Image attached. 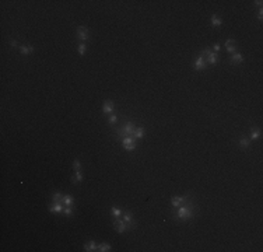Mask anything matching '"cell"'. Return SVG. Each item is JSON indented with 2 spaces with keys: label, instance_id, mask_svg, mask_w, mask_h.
I'll list each match as a JSON object with an SVG mask.
<instances>
[{
  "label": "cell",
  "instance_id": "obj_1",
  "mask_svg": "<svg viewBox=\"0 0 263 252\" xmlns=\"http://www.w3.org/2000/svg\"><path fill=\"white\" fill-rule=\"evenodd\" d=\"M172 210H174V217H175L178 221L192 220L195 217V202H193V199H192V196H190V193H188L185 202H183L179 207L172 209Z\"/></svg>",
  "mask_w": 263,
  "mask_h": 252
},
{
  "label": "cell",
  "instance_id": "obj_2",
  "mask_svg": "<svg viewBox=\"0 0 263 252\" xmlns=\"http://www.w3.org/2000/svg\"><path fill=\"white\" fill-rule=\"evenodd\" d=\"M137 126L133 123V122H126V123L122 126L120 130H118V134L120 137H130V136H134V132H136Z\"/></svg>",
  "mask_w": 263,
  "mask_h": 252
},
{
  "label": "cell",
  "instance_id": "obj_3",
  "mask_svg": "<svg viewBox=\"0 0 263 252\" xmlns=\"http://www.w3.org/2000/svg\"><path fill=\"white\" fill-rule=\"evenodd\" d=\"M122 219H123V221L126 223V224H128V227H129V231L136 230V221H134L133 213H132L130 210H123Z\"/></svg>",
  "mask_w": 263,
  "mask_h": 252
},
{
  "label": "cell",
  "instance_id": "obj_4",
  "mask_svg": "<svg viewBox=\"0 0 263 252\" xmlns=\"http://www.w3.org/2000/svg\"><path fill=\"white\" fill-rule=\"evenodd\" d=\"M113 228H115V231L119 233V234H123V233H126V231H129V227H128V224L123 221L122 217L113 219Z\"/></svg>",
  "mask_w": 263,
  "mask_h": 252
},
{
  "label": "cell",
  "instance_id": "obj_5",
  "mask_svg": "<svg viewBox=\"0 0 263 252\" xmlns=\"http://www.w3.org/2000/svg\"><path fill=\"white\" fill-rule=\"evenodd\" d=\"M77 38L80 39L81 42L86 43L87 41L90 39V31H88V28H87V27H83V25L77 27Z\"/></svg>",
  "mask_w": 263,
  "mask_h": 252
},
{
  "label": "cell",
  "instance_id": "obj_6",
  "mask_svg": "<svg viewBox=\"0 0 263 252\" xmlns=\"http://www.w3.org/2000/svg\"><path fill=\"white\" fill-rule=\"evenodd\" d=\"M113 109H115L113 101H111V100H105V101H104V105H102V112L107 113V115H111V113H113Z\"/></svg>",
  "mask_w": 263,
  "mask_h": 252
},
{
  "label": "cell",
  "instance_id": "obj_7",
  "mask_svg": "<svg viewBox=\"0 0 263 252\" xmlns=\"http://www.w3.org/2000/svg\"><path fill=\"white\" fill-rule=\"evenodd\" d=\"M186 196H188V193L186 195H183V196H174V198L171 199V206H172V209H177V207H179L181 204L185 202V199H186Z\"/></svg>",
  "mask_w": 263,
  "mask_h": 252
},
{
  "label": "cell",
  "instance_id": "obj_8",
  "mask_svg": "<svg viewBox=\"0 0 263 252\" xmlns=\"http://www.w3.org/2000/svg\"><path fill=\"white\" fill-rule=\"evenodd\" d=\"M206 67H207V62H206V59L199 55L197 58H196V60H195V69L196 70H204Z\"/></svg>",
  "mask_w": 263,
  "mask_h": 252
},
{
  "label": "cell",
  "instance_id": "obj_9",
  "mask_svg": "<svg viewBox=\"0 0 263 252\" xmlns=\"http://www.w3.org/2000/svg\"><path fill=\"white\" fill-rule=\"evenodd\" d=\"M224 48L227 49V52H230V53H235L236 42L234 41V39H227L226 43H224Z\"/></svg>",
  "mask_w": 263,
  "mask_h": 252
},
{
  "label": "cell",
  "instance_id": "obj_10",
  "mask_svg": "<svg viewBox=\"0 0 263 252\" xmlns=\"http://www.w3.org/2000/svg\"><path fill=\"white\" fill-rule=\"evenodd\" d=\"M230 63L231 64H241V63H244V55L238 53V52L232 53V56L230 58Z\"/></svg>",
  "mask_w": 263,
  "mask_h": 252
},
{
  "label": "cell",
  "instance_id": "obj_11",
  "mask_svg": "<svg viewBox=\"0 0 263 252\" xmlns=\"http://www.w3.org/2000/svg\"><path fill=\"white\" fill-rule=\"evenodd\" d=\"M65 204L63 203H52L49 206V212L50 213H63Z\"/></svg>",
  "mask_w": 263,
  "mask_h": 252
},
{
  "label": "cell",
  "instance_id": "obj_12",
  "mask_svg": "<svg viewBox=\"0 0 263 252\" xmlns=\"http://www.w3.org/2000/svg\"><path fill=\"white\" fill-rule=\"evenodd\" d=\"M84 251L86 252H94L98 251V245L95 244V241H88L84 244Z\"/></svg>",
  "mask_w": 263,
  "mask_h": 252
},
{
  "label": "cell",
  "instance_id": "obj_13",
  "mask_svg": "<svg viewBox=\"0 0 263 252\" xmlns=\"http://www.w3.org/2000/svg\"><path fill=\"white\" fill-rule=\"evenodd\" d=\"M63 193L56 191V192L52 193V203H63Z\"/></svg>",
  "mask_w": 263,
  "mask_h": 252
},
{
  "label": "cell",
  "instance_id": "obj_14",
  "mask_svg": "<svg viewBox=\"0 0 263 252\" xmlns=\"http://www.w3.org/2000/svg\"><path fill=\"white\" fill-rule=\"evenodd\" d=\"M20 53L21 55H30L34 52V46L32 45H20Z\"/></svg>",
  "mask_w": 263,
  "mask_h": 252
},
{
  "label": "cell",
  "instance_id": "obj_15",
  "mask_svg": "<svg viewBox=\"0 0 263 252\" xmlns=\"http://www.w3.org/2000/svg\"><path fill=\"white\" fill-rule=\"evenodd\" d=\"M217 60H218V55L215 53V52H211V53L206 58L207 64H215V63H217Z\"/></svg>",
  "mask_w": 263,
  "mask_h": 252
},
{
  "label": "cell",
  "instance_id": "obj_16",
  "mask_svg": "<svg viewBox=\"0 0 263 252\" xmlns=\"http://www.w3.org/2000/svg\"><path fill=\"white\" fill-rule=\"evenodd\" d=\"M211 25L213 27H220V25H223V20L217 14H213L211 16Z\"/></svg>",
  "mask_w": 263,
  "mask_h": 252
},
{
  "label": "cell",
  "instance_id": "obj_17",
  "mask_svg": "<svg viewBox=\"0 0 263 252\" xmlns=\"http://www.w3.org/2000/svg\"><path fill=\"white\" fill-rule=\"evenodd\" d=\"M73 203H74V199H73L71 195H65L63 196V204L65 206H73Z\"/></svg>",
  "mask_w": 263,
  "mask_h": 252
},
{
  "label": "cell",
  "instance_id": "obj_18",
  "mask_svg": "<svg viewBox=\"0 0 263 252\" xmlns=\"http://www.w3.org/2000/svg\"><path fill=\"white\" fill-rule=\"evenodd\" d=\"M71 181H73V183H77V185L83 182V175H81V171H76L74 172V177H73Z\"/></svg>",
  "mask_w": 263,
  "mask_h": 252
},
{
  "label": "cell",
  "instance_id": "obj_19",
  "mask_svg": "<svg viewBox=\"0 0 263 252\" xmlns=\"http://www.w3.org/2000/svg\"><path fill=\"white\" fill-rule=\"evenodd\" d=\"M249 144H251V140L248 139V137L242 136L241 139H239V146H241L242 149H248V147H249Z\"/></svg>",
  "mask_w": 263,
  "mask_h": 252
},
{
  "label": "cell",
  "instance_id": "obj_20",
  "mask_svg": "<svg viewBox=\"0 0 263 252\" xmlns=\"http://www.w3.org/2000/svg\"><path fill=\"white\" fill-rule=\"evenodd\" d=\"M144 136H146L144 128H137L136 129V132H134V137H136V139H143Z\"/></svg>",
  "mask_w": 263,
  "mask_h": 252
},
{
  "label": "cell",
  "instance_id": "obj_21",
  "mask_svg": "<svg viewBox=\"0 0 263 252\" xmlns=\"http://www.w3.org/2000/svg\"><path fill=\"white\" fill-rule=\"evenodd\" d=\"M111 214L113 216V219H118V217H122V214H123V210L118 209V207H112V209H111Z\"/></svg>",
  "mask_w": 263,
  "mask_h": 252
},
{
  "label": "cell",
  "instance_id": "obj_22",
  "mask_svg": "<svg viewBox=\"0 0 263 252\" xmlns=\"http://www.w3.org/2000/svg\"><path fill=\"white\" fill-rule=\"evenodd\" d=\"M136 137L134 136H130V137H125V139H122V144L123 146H128V144H134L136 143Z\"/></svg>",
  "mask_w": 263,
  "mask_h": 252
},
{
  "label": "cell",
  "instance_id": "obj_23",
  "mask_svg": "<svg viewBox=\"0 0 263 252\" xmlns=\"http://www.w3.org/2000/svg\"><path fill=\"white\" fill-rule=\"evenodd\" d=\"M77 51H79V53L83 56V55H86V52H87V43H84V42H80L79 43V46H77Z\"/></svg>",
  "mask_w": 263,
  "mask_h": 252
},
{
  "label": "cell",
  "instance_id": "obj_24",
  "mask_svg": "<svg viewBox=\"0 0 263 252\" xmlns=\"http://www.w3.org/2000/svg\"><path fill=\"white\" fill-rule=\"evenodd\" d=\"M98 251L99 252L111 251V245H109V244H105V242H104V244H99V245H98Z\"/></svg>",
  "mask_w": 263,
  "mask_h": 252
},
{
  "label": "cell",
  "instance_id": "obj_25",
  "mask_svg": "<svg viewBox=\"0 0 263 252\" xmlns=\"http://www.w3.org/2000/svg\"><path fill=\"white\" fill-rule=\"evenodd\" d=\"M116 122H118V115L111 113V115H109V118H108V123H109V125H115Z\"/></svg>",
  "mask_w": 263,
  "mask_h": 252
},
{
  "label": "cell",
  "instance_id": "obj_26",
  "mask_svg": "<svg viewBox=\"0 0 263 252\" xmlns=\"http://www.w3.org/2000/svg\"><path fill=\"white\" fill-rule=\"evenodd\" d=\"M63 214L70 217V216L73 214V206H65V209H63Z\"/></svg>",
  "mask_w": 263,
  "mask_h": 252
},
{
  "label": "cell",
  "instance_id": "obj_27",
  "mask_svg": "<svg viewBox=\"0 0 263 252\" xmlns=\"http://www.w3.org/2000/svg\"><path fill=\"white\" fill-rule=\"evenodd\" d=\"M259 139H260V130H252L251 140H259Z\"/></svg>",
  "mask_w": 263,
  "mask_h": 252
},
{
  "label": "cell",
  "instance_id": "obj_28",
  "mask_svg": "<svg viewBox=\"0 0 263 252\" xmlns=\"http://www.w3.org/2000/svg\"><path fill=\"white\" fill-rule=\"evenodd\" d=\"M211 52H213V51H211V48H204L203 51H202V52H200V56H202V58H204V59H206V58H207V56H209V55L211 53Z\"/></svg>",
  "mask_w": 263,
  "mask_h": 252
},
{
  "label": "cell",
  "instance_id": "obj_29",
  "mask_svg": "<svg viewBox=\"0 0 263 252\" xmlns=\"http://www.w3.org/2000/svg\"><path fill=\"white\" fill-rule=\"evenodd\" d=\"M73 170H74V172L81 170V164H80V160H79V158H76V160L73 161Z\"/></svg>",
  "mask_w": 263,
  "mask_h": 252
},
{
  "label": "cell",
  "instance_id": "obj_30",
  "mask_svg": "<svg viewBox=\"0 0 263 252\" xmlns=\"http://www.w3.org/2000/svg\"><path fill=\"white\" fill-rule=\"evenodd\" d=\"M123 147H125V150H126V151H133V150H136V143H134V144L123 146Z\"/></svg>",
  "mask_w": 263,
  "mask_h": 252
},
{
  "label": "cell",
  "instance_id": "obj_31",
  "mask_svg": "<svg viewBox=\"0 0 263 252\" xmlns=\"http://www.w3.org/2000/svg\"><path fill=\"white\" fill-rule=\"evenodd\" d=\"M220 49H221V45H220V43H214V45H213V51H214L215 53H217Z\"/></svg>",
  "mask_w": 263,
  "mask_h": 252
},
{
  "label": "cell",
  "instance_id": "obj_32",
  "mask_svg": "<svg viewBox=\"0 0 263 252\" xmlns=\"http://www.w3.org/2000/svg\"><path fill=\"white\" fill-rule=\"evenodd\" d=\"M258 18L260 20V21H262V18H263V9H262V7H260V9H259V11H258Z\"/></svg>",
  "mask_w": 263,
  "mask_h": 252
},
{
  "label": "cell",
  "instance_id": "obj_33",
  "mask_svg": "<svg viewBox=\"0 0 263 252\" xmlns=\"http://www.w3.org/2000/svg\"><path fill=\"white\" fill-rule=\"evenodd\" d=\"M10 45H11V46H13V48H20V45H18V43L16 42V41H11V42H10Z\"/></svg>",
  "mask_w": 263,
  "mask_h": 252
},
{
  "label": "cell",
  "instance_id": "obj_34",
  "mask_svg": "<svg viewBox=\"0 0 263 252\" xmlns=\"http://www.w3.org/2000/svg\"><path fill=\"white\" fill-rule=\"evenodd\" d=\"M255 4H256V6H259V7H262L263 1H262V0H256V1H255Z\"/></svg>",
  "mask_w": 263,
  "mask_h": 252
}]
</instances>
